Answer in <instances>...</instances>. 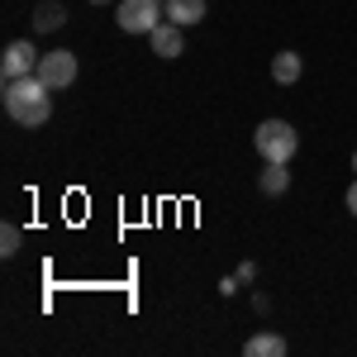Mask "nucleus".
I'll list each match as a JSON object with an SVG mask.
<instances>
[{
    "label": "nucleus",
    "instance_id": "obj_9",
    "mask_svg": "<svg viewBox=\"0 0 357 357\" xmlns=\"http://www.w3.org/2000/svg\"><path fill=\"white\" fill-rule=\"evenodd\" d=\"M62 24H67V10H62L57 0H43V5L33 10V29H38V33H57Z\"/></svg>",
    "mask_w": 357,
    "mask_h": 357
},
{
    "label": "nucleus",
    "instance_id": "obj_6",
    "mask_svg": "<svg viewBox=\"0 0 357 357\" xmlns=\"http://www.w3.org/2000/svg\"><path fill=\"white\" fill-rule=\"evenodd\" d=\"M148 43H153V53H158V57H181V53H186V29L172 24V20H162V24L148 33Z\"/></svg>",
    "mask_w": 357,
    "mask_h": 357
},
{
    "label": "nucleus",
    "instance_id": "obj_12",
    "mask_svg": "<svg viewBox=\"0 0 357 357\" xmlns=\"http://www.w3.org/2000/svg\"><path fill=\"white\" fill-rule=\"evenodd\" d=\"M20 243H24V229H20V224H5V229H0V252H5V257H15Z\"/></svg>",
    "mask_w": 357,
    "mask_h": 357
},
{
    "label": "nucleus",
    "instance_id": "obj_2",
    "mask_svg": "<svg viewBox=\"0 0 357 357\" xmlns=\"http://www.w3.org/2000/svg\"><path fill=\"white\" fill-rule=\"evenodd\" d=\"M257 158L262 162H291L296 158V148H301V134H296V124H286V119H262L257 124Z\"/></svg>",
    "mask_w": 357,
    "mask_h": 357
},
{
    "label": "nucleus",
    "instance_id": "obj_8",
    "mask_svg": "<svg viewBox=\"0 0 357 357\" xmlns=\"http://www.w3.org/2000/svg\"><path fill=\"white\" fill-rule=\"evenodd\" d=\"M243 357H286V338L281 333H252L243 343Z\"/></svg>",
    "mask_w": 357,
    "mask_h": 357
},
{
    "label": "nucleus",
    "instance_id": "obj_11",
    "mask_svg": "<svg viewBox=\"0 0 357 357\" xmlns=\"http://www.w3.org/2000/svg\"><path fill=\"white\" fill-rule=\"evenodd\" d=\"M257 186H262V195H281L286 186H291L286 162H267V167H262V176H257Z\"/></svg>",
    "mask_w": 357,
    "mask_h": 357
},
{
    "label": "nucleus",
    "instance_id": "obj_4",
    "mask_svg": "<svg viewBox=\"0 0 357 357\" xmlns=\"http://www.w3.org/2000/svg\"><path fill=\"white\" fill-rule=\"evenodd\" d=\"M33 77L48 86V91H67V86L77 82V53H67V48L43 53V57H38V72H33Z\"/></svg>",
    "mask_w": 357,
    "mask_h": 357
},
{
    "label": "nucleus",
    "instance_id": "obj_1",
    "mask_svg": "<svg viewBox=\"0 0 357 357\" xmlns=\"http://www.w3.org/2000/svg\"><path fill=\"white\" fill-rule=\"evenodd\" d=\"M0 100H5V114H10L15 124H24V129H38V124H48V114H53V91L38 82V77L5 82Z\"/></svg>",
    "mask_w": 357,
    "mask_h": 357
},
{
    "label": "nucleus",
    "instance_id": "obj_3",
    "mask_svg": "<svg viewBox=\"0 0 357 357\" xmlns=\"http://www.w3.org/2000/svg\"><path fill=\"white\" fill-rule=\"evenodd\" d=\"M167 5L162 0H119V10H114V20L124 33H153V29L162 24Z\"/></svg>",
    "mask_w": 357,
    "mask_h": 357
},
{
    "label": "nucleus",
    "instance_id": "obj_15",
    "mask_svg": "<svg viewBox=\"0 0 357 357\" xmlns=\"http://www.w3.org/2000/svg\"><path fill=\"white\" fill-rule=\"evenodd\" d=\"M91 5H105V0H91Z\"/></svg>",
    "mask_w": 357,
    "mask_h": 357
},
{
    "label": "nucleus",
    "instance_id": "obj_14",
    "mask_svg": "<svg viewBox=\"0 0 357 357\" xmlns=\"http://www.w3.org/2000/svg\"><path fill=\"white\" fill-rule=\"evenodd\" d=\"M353 172H357V153H353Z\"/></svg>",
    "mask_w": 357,
    "mask_h": 357
},
{
    "label": "nucleus",
    "instance_id": "obj_7",
    "mask_svg": "<svg viewBox=\"0 0 357 357\" xmlns=\"http://www.w3.org/2000/svg\"><path fill=\"white\" fill-rule=\"evenodd\" d=\"M167 20L181 29H191L205 20V0H167Z\"/></svg>",
    "mask_w": 357,
    "mask_h": 357
},
{
    "label": "nucleus",
    "instance_id": "obj_10",
    "mask_svg": "<svg viewBox=\"0 0 357 357\" xmlns=\"http://www.w3.org/2000/svg\"><path fill=\"white\" fill-rule=\"evenodd\" d=\"M301 72H305L301 53H276V57H272V77H276L281 86H296V82H301Z\"/></svg>",
    "mask_w": 357,
    "mask_h": 357
},
{
    "label": "nucleus",
    "instance_id": "obj_5",
    "mask_svg": "<svg viewBox=\"0 0 357 357\" xmlns=\"http://www.w3.org/2000/svg\"><path fill=\"white\" fill-rule=\"evenodd\" d=\"M38 57H43V53H38L29 38H15V43L5 48V57H0V77H5V82L33 77V72H38Z\"/></svg>",
    "mask_w": 357,
    "mask_h": 357
},
{
    "label": "nucleus",
    "instance_id": "obj_13",
    "mask_svg": "<svg viewBox=\"0 0 357 357\" xmlns=\"http://www.w3.org/2000/svg\"><path fill=\"white\" fill-rule=\"evenodd\" d=\"M348 210H353V215H357V181H353V186H348Z\"/></svg>",
    "mask_w": 357,
    "mask_h": 357
}]
</instances>
